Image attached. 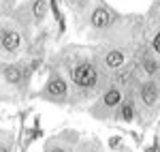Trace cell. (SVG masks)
Listing matches in <instances>:
<instances>
[{"mask_svg": "<svg viewBox=\"0 0 160 152\" xmlns=\"http://www.w3.org/2000/svg\"><path fill=\"white\" fill-rule=\"evenodd\" d=\"M71 79L79 88H94L98 81V71L92 62H81L71 71Z\"/></svg>", "mask_w": 160, "mask_h": 152, "instance_id": "6da1fadb", "label": "cell"}, {"mask_svg": "<svg viewBox=\"0 0 160 152\" xmlns=\"http://www.w3.org/2000/svg\"><path fill=\"white\" fill-rule=\"evenodd\" d=\"M118 22V15L111 11L109 7H96L92 15H90V24L92 28H98V30H105V28H109Z\"/></svg>", "mask_w": 160, "mask_h": 152, "instance_id": "7a4b0ae2", "label": "cell"}, {"mask_svg": "<svg viewBox=\"0 0 160 152\" xmlns=\"http://www.w3.org/2000/svg\"><path fill=\"white\" fill-rule=\"evenodd\" d=\"M22 34L17 32V30H11V28H4L2 32H0V47L4 51H9V54H13V51H17L19 47H22Z\"/></svg>", "mask_w": 160, "mask_h": 152, "instance_id": "3957f363", "label": "cell"}, {"mask_svg": "<svg viewBox=\"0 0 160 152\" xmlns=\"http://www.w3.org/2000/svg\"><path fill=\"white\" fill-rule=\"evenodd\" d=\"M28 73L30 71H28V66H24V64H7L4 66V79L9 84H15V86L24 84Z\"/></svg>", "mask_w": 160, "mask_h": 152, "instance_id": "277c9868", "label": "cell"}, {"mask_svg": "<svg viewBox=\"0 0 160 152\" xmlns=\"http://www.w3.org/2000/svg\"><path fill=\"white\" fill-rule=\"evenodd\" d=\"M45 92H47V97H49V99H64V97H66V92H68V84H66L60 75H53L49 81H47Z\"/></svg>", "mask_w": 160, "mask_h": 152, "instance_id": "5b68a950", "label": "cell"}, {"mask_svg": "<svg viewBox=\"0 0 160 152\" xmlns=\"http://www.w3.org/2000/svg\"><path fill=\"white\" fill-rule=\"evenodd\" d=\"M141 101L145 107H152L158 101V84L156 81H145L141 86Z\"/></svg>", "mask_w": 160, "mask_h": 152, "instance_id": "8992f818", "label": "cell"}, {"mask_svg": "<svg viewBox=\"0 0 160 152\" xmlns=\"http://www.w3.org/2000/svg\"><path fill=\"white\" fill-rule=\"evenodd\" d=\"M124 62H126L124 50H109L105 54V64H107L109 69H122Z\"/></svg>", "mask_w": 160, "mask_h": 152, "instance_id": "52a82bcc", "label": "cell"}, {"mask_svg": "<svg viewBox=\"0 0 160 152\" xmlns=\"http://www.w3.org/2000/svg\"><path fill=\"white\" fill-rule=\"evenodd\" d=\"M102 105L107 107V109H113V107H120L122 105V90L120 88H109L107 92H105V97H102Z\"/></svg>", "mask_w": 160, "mask_h": 152, "instance_id": "ba28073f", "label": "cell"}, {"mask_svg": "<svg viewBox=\"0 0 160 152\" xmlns=\"http://www.w3.org/2000/svg\"><path fill=\"white\" fill-rule=\"evenodd\" d=\"M32 15L37 22H43L47 15V0H32Z\"/></svg>", "mask_w": 160, "mask_h": 152, "instance_id": "9c48e42d", "label": "cell"}, {"mask_svg": "<svg viewBox=\"0 0 160 152\" xmlns=\"http://www.w3.org/2000/svg\"><path fill=\"white\" fill-rule=\"evenodd\" d=\"M120 120L122 122H132L135 120V105H132V101H126L120 105Z\"/></svg>", "mask_w": 160, "mask_h": 152, "instance_id": "30bf717a", "label": "cell"}, {"mask_svg": "<svg viewBox=\"0 0 160 152\" xmlns=\"http://www.w3.org/2000/svg\"><path fill=\"white\" fill-rule=\"evenodd\" d=\"M143 69H145V73L148 75H154V73H158V64L154 62V60H143Z\"/></svg>", "mask_w": 160, "mask_h": 152, "instance_id": "8fae6325", "label": "cell"}, {"mask_svg": "<svg viewBox=\"0 0 160 152\" xmlns=\"http://www.w3.org/2000/svg\"><path fill=\"white\" fill-rule=\"evenodd\" d=\"M152 50L156 51V54H160V30L154 34V39H152Z\"/></svg>", "mask_w": 160, "mask_h": 152, "instance_id": "7c38bea8", "label": "cell"}, {"mask_svg": "<svg viewBox=\"0 0 160 152\" xmlns=\"http://www.w3.org/2000/svg\"><path fill=\"white\" fill-rule=\"evenodd\" d=\"M118 139H120V137H111V141H109V144H111V148H115V146L120 144V141H118Z\"/></svg>", "mask_w": 160, "mask_h": 152, "instance_id": "4fadbf2b", "label": "cell"}, {"mask_svg": "<svg viewBox=\"0 0 160 152\" xmlns=\"http://www.w3.org/2000/svg\"><path fill=\"white\" fill-rule=\"evenodd\" d=\"M49 152H66V150L60 148V146H53V148H49Z\"/></svg>", "mask_w": 160, "mask_h": 152, "instance_id": "5bb4252c", "label": "cell"}, {"mask_svg": "<svg viewBox=\"0 0 160 152\" xmlns=\"http://www.w3.org/2000/svg\"><path fill=\"white\" fill-rule=\"evenodd\" d=\"M145 152H158V144H154V146H152V148H148Z\"/></svg>", "mask_w": 160, "mask_h": 152, "instance_id": "9a60e30c", "label": "cell"}, {"mask_svg": "<svg viewBox=\"0 0 160 152\" xmlns=\"http://www.w3.org/2000/svg\"><path fill=\"white\" fill-rule=\"evenodd\" d=\"M0 152H11V150H9V146H0Z\"/></svg>", "mask_w": 160, "mask_h": 152, "instance_id": "2e32d148", "label": "cell"}, {"mask_svg": "<svg viewBox=\"0 0 160 152\" xmlns=\"http://www.w3.org/2000/svg\"><path fill=\"white\" fill-rule=\"evenodd\" d=\"M79 2H90V0H79Z\"/></svg>", "mask_w": 160, "mask_h": 152, "instance_id": "e0dca14e", "label": "cell"}]
</instances>
